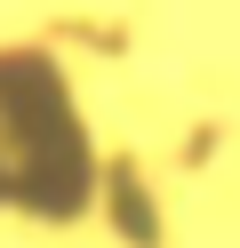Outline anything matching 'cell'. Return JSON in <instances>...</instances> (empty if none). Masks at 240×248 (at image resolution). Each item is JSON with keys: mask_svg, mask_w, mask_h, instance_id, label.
Listing matches in <instances>:
<instances>
[{"mask_svg": "<svg viewBox=\"0 0 240 248\" xmlns=\"http://www.w3.org/2000/svg\"><path fill=\"white\" fill-rule=\"evenodd\" d=\"M72 168V120H64L48 72H0V200H40Z\"/></svg>", "mask_w": 240, "mask_h": 248, "instance_id": "1", "label": "cell"}]
</instances>
